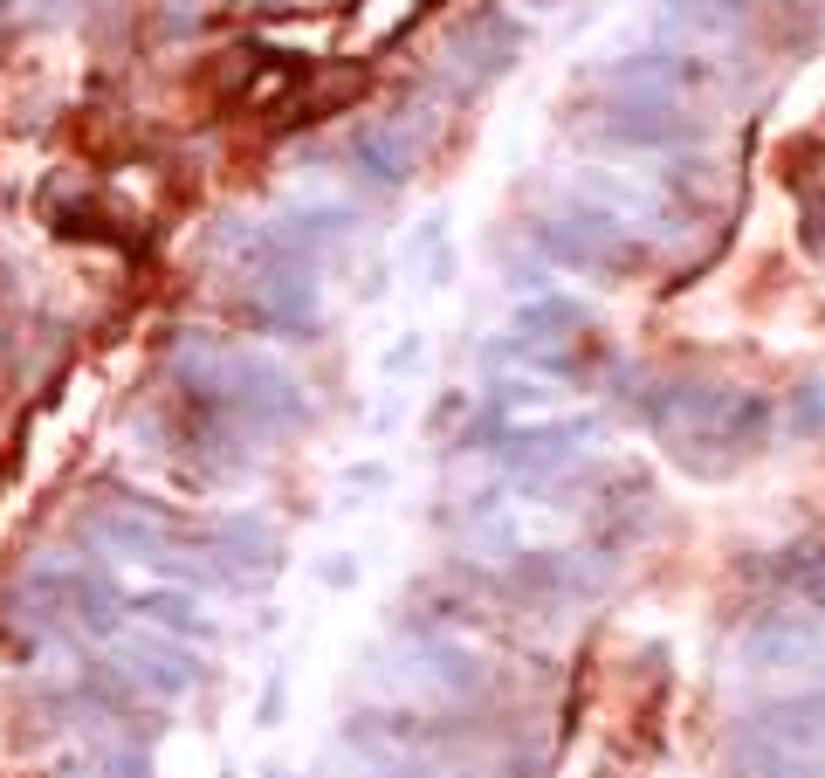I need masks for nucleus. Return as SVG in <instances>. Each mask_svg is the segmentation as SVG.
Returning <instances> with one entry per match:
<instances>
[{
    "label": "nucleus",
    "instance_id": "obj_1",
    "mask_svg": "<svg viewBox=\"0 0 825 778\" xmlns=\"http://www.w3.org/2000/svg\"><path fill=\"white\" fill-rule=\"evenodd\" d=\"M647 427L695 476H737L743 461L777 434V400L756 386H729L709 372H660Z\"/></svg>",
    "mask_w": 825,
    "mask_h": 778
},
{
    "label": "nucleus",
    "instance_id": "obj_2",
    "mask_svg": "<svg viewBox=\"0 0 825 778\" xmlns=\"http://www.w3.org/2000/svg\"><path fill=\"white\" fill-rule=\"evenodd\" d=\"M530 248L544 256L551 269H571V276H592V283H626V276H640L654 262V241H640L633 228L606 221L598 207L571 200L564 186L530 214Z\"/></svg>",
    "mask_w": 825,
    "mask_h": 778
},
{
    "label": "nucleus",
    "instance_id": "obj_3",
    "mask_svg": "<svg viewBox=\"0 0 825 778\" xmlns=\"http://www.w3.org/2000/svg\"><path fill=\"white\" fill-rule=\"evenodd\" d=\"M393 689L427 709H468V703H489L495 668L461 634H406L393 655Z\"/></svg>",
    "mask_w": 825,
    "mask_h": 778
},
{
    "label": "nucleus",
    "instance_id": "obj_4",
    "mask_svg": "<svg viewBox=\"0 0 825 778\" xmlns=\"http://www.w3.org/2000/svg\"><path fill=\"white\" fill-rule=\"evenodd\" d=\"M585 132L606 152H681L702 138V111L695 104H668V97H633V90H606L592 83L585 97Z\"/></svg>",
    "mask_w": 825,
    "mask_h": 778
},
{
    "label": "nucleus",
    "instance_id": "obj_5",
    "mask_svg": "<svg viewBox=\"0 0 825 778\" xmlns=\"http://www.w3.org/2000/svg\"><path fill=\"white\" fill-rule=\"evenodd\" d=\"M502 600H516L530 613H564V606H592L613 585V566L598 551H516L495 572Z\"/></svg>",
    "mask_w": 825,
    "mask_h": 778
},
{
    "label": "nucleus",
    "instance_id": "obj_6",
    "mask_svg": "<svg viewBox=\"0 0 825 778\" xmlns=\"http://www.w3.org/2000/svg\"><path fill=\"white\" fill-rule=\"evenodd\" d=\"M523 55V21H510L489 0L482 14H468L448 35V62H440V90L448 97H482L495 76H510V62Z\"/></svg>",
    "mask_w": 825,
    "mask_h": 778
},
{
    "label": "nucleus",
    "instance_id": "obj_7",
    "mask_svg": "<svg viewBox=\"0 0 825 778\" xmlns=\"http://www.w3.org/2000/svg\"><path fill=\"white\" fill-rule=\"evenodd\" d=\"M241 318L262 338H316L324 331V290H316V269H275L241 283Z\"/></svg>",
    "mask_w": 825,
    "mask_h": 778
},
{
    "label": "nucleus",
    "instance_id": "obj_8",
    "mask_svg": "<svg viewBox=\"0 0 825 778\" xmlns=\"http://www.w3.org/2000/svg\"><path fill=\"white\" fill-rule=\"evenodd\" d=\"M598 83H606V90H633V97H668V104H695V111H702L716 70L702 55H688V49H633V55L606 62Z\"/></svg>",
    "mask_w": 825,
    "mask_h": 778
},
{
    "label": "nucleus",
    "instance_id": "obj_9",
    "mask_svg": "<svg viewBox=\"0 0 825 778\" xmlns=\"http://www.w3.org/2000/svg\"><path fill=\"white\" fill-rule=\"evenodd\" d=\"M737 737L750 744H771V751L791 758H818L825 751V689H798V696H764L743 709Z\"/></svg>",
    "mask_w": 825,
    "mask_h": 778
},
{
    "label": "nucleus",
    "instance_id": "obj_10",
    "mask_svg": "<svg viewBox=\"0 0 825 778\" xmlns=\"http://www.w3.org/2000/svg\"><path fill=\"white\" fill-rule=\"evenodd\" d=\"M352 228H358V214L337 207V200H303V207H290V214H275V221H269L275 248H282L296 269H324L337 248L352 241Z\"/></svg>",
    "mask_w": 825,
    "mask_h": 778
},
{
    "label": "nucleus",
    "instance_id": "obj_11",
    "mask_svg": "<svg viewBox=\"0 0 825 778\" xmlns=\"http://www.w3.org/2000/svg\"><path fill=\"white\" fill-rule=\"evenodd\" d=\"M117 668L132 675V689H145V696H179V689H194V682H200V655H194V647L173 641V634H152V627L124 634Z\"/></svg>",
    "mask_w": 825,
    "mask_h": 778
},
{
    "label": "nucleus",
    "instance_id": "obj_12",
    "mask_svg": "<svg viewBox=\"0 0 825 778\" xmlns=\"http://www.w3.org/2000/svg\"><path fill=\"white\" fill-rule=\"evenodd\" d=\"M344 166H352V179H365L372 194H399L412 179V166H420V152H412L386 117H365V124L344 132Z\"/></svg>",
    "mask_w": 825,
    "mask_h": 778
},
{
    "label": "nucleus",
    "instance_id": "obj_13",
    "mask_svg": "<svg viewBox=\"0 0 825 778\" xmlns=\"http://www.w3.org/2000/svg\"><path fill=\"white\" fill-rule=\"evenodd\" d=\"M42 221H49L62 241H124L117 221L97 207V194H83L76 179H49V186H42Z\"/></svg>",
    "mask_w": 825,
    "mask_h": 778
},
{
    "label": "nucleus",
    "instance_id": "obj_14",
    "mask_svg": "<svg viewBox=\"0 0 825 778\" xmlns=\"http://www.w3.org/2000/svg\"><path fill=\"white\" fill-rule=\"evenodd\" d=\"M124 613H132L138 627H152V634H173V641H213V620H207V606L194 593H138Z\"/></svg>",
    "mask_w": 825,
    "mask_h": 778
},
{
    "label": "nucleus",
    "instance_id": "obj_15",
    "mask_svg": "<svg viewBox=\"0 0 825 778\" xmlns=\"http://www.w3.org/2000/svg\"><path fill=\"white\" fill-rule=\"evenodd\" d=\"M771 585L791 600H805L812 613H825V544H791L771 558Z\"/></svg>",
    "mask_w": 825,
    "mask_h": 778
},
{
    "label": "nucleus",
    "instance_id": "obj_16",
    "mask_svg": "<svg viewBox=\"0 0 825 778\" xmlns=\"http://www.w3.org/2000/svg\"><path fill=\"white\" fill-rule=\"evenodd\" d=\"M764 0H668V21L688 35H743Z\"/></svg>",
    "mask_w": 825,
    "mask_h": 778
},
{
    "label": "nucleus",
    "instance_id": "obj_17",
    "mask_svg": "<svg viewBox=\"0 0 825 778\" xmlns=\"http://www.w3.org/2000/svg\"><path fill=\"white\" fill-rule=\"evenodd\" d=\"M777 421L798 434V442H825V380H812V386H798L777 407Z\"/></svg>",
    "mask_w": 825,
    "mask_h": 778
},
{
    "label": "nucleus",
    "instance_id": "obj_18",
    "mask_svg": "<svg viewBox=\"0 0 825 778\" xmlns=\"http://www.w3.org/2000/svg\"><path fill=\"white\" fill-rule=\"evenodd\" d=\"M798 241H805V256L825 262V194H805V214H798Z\"/></svg>",
    "mask_w": 825,
    "mask_h": 778
},
{
    "label": "nucleus",
    "instance_id": "obj_19",
    "mask_svg": "<svg viewBox=\"0 0 825 778\" xmlns=\"http://www.w3.org/2000/svg\"><path fill=\"white\" fill-rule=\"evenodd\" d=\"M90 0H21V14H42V21H62V14H83Z\"/></svg>",
    "mask_w": 825,
    "mask_h": 778
}]
</instances>
